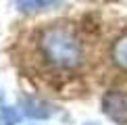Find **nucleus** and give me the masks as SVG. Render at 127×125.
I'll use <instances>...</instances> for the list:
<instances>
[{
  "label": "nucleus",
  "instance_id": "obj_1",
  "mask_svg": "<svg viewBox=\"0 0 127 125\" xmlns=\"http://www.w3.org/2000/svg\"><path fill=\"white\" fill-rule=\"evenodd\" d=\"M40 48L52 65L73 69L81 62V42L67 25H52L40 35Z\"/></svg>",
  "mask_w": 127,
  "mask_h": 125
},
{
  "label": "nucleus",
  "instance_id": "obj_3",
  "mask_svg": "<svg viewBox=\"0 0 127 125\" xmlns=\"http://www.w3.org/2000/svg\"><path fill=\"white\" fill-rule=\"evenodd\" d=\"M23 106H25V115L31 119H46L52 115V108L48 106L46 102H40V100H33V98H29V100H23Z\"/></svg>",
  "mask_w": 127,
  "mask_h": 125
},
{
  "label": "nucleus",
  "instance_id": "obj_2",
  "mask_svg": "<svg viewBox=\"0 0 127 125\" xmlns=\"http://www.w3.org/2000/svg\"><path fill=\"white\" fill-rule=\"evenodd\" d=\"M102 111L115 123L127 125V94L123 92H106L102 98Z\"/></svg>",
  "mask_w": 127,
  "mask_h": 125
},
{
  "label": "nucleus",
  "instance_id": "obj_5",
  "mask_svg": "<svg viewBox=\"0 0 127 125\" xmlns=\"http://www.w3.org/2000/svg\"><path fill=\"white\" fill-rule=\"evenodd\" d=\"M19 113L13 106H2L0 108V125H17L19 123Z\"/></svg>",
  "mask_w": 127,
  "mask_h": 125
},
{
  "label": "nucleus",
  "instance_id": "obj_4",
  "mask_svg": "<svg viewBox=\"0 0 127 125\" xmlns=\"http://www.w3.org/2000/svg\"><path fill=\"white\" fill-rule=\"evenodd\" d=\"M113 61L115 65L121 67L123 71H127V35L119 38L113 46Z\"/></svg>",
  "mask_w": 127,
  "mask_h": 125
},
{
  "label": "nucleus",
  "instance_id": "obj_6",
  "mask_svg": "<svg viewBox=\"0 0 127 125\" xmlns=\"http://www.w3.org/2000/svg\"><path fill=\"white\" fill-rule=\"evenodd\" d=\"M59 0H33V6H46L48 8L50 4H56Z\"/></svg>",
  "mask_w": 127,
  "mask_h": 125
}]
</instances>
